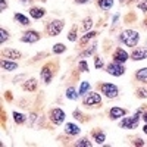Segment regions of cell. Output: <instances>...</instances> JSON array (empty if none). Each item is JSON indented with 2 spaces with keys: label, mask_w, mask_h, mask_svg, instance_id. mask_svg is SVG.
Wrapping results in <instances>:
<instances>
[{
  "label": "cell",
  "mask_w": 147,
  "mask_h": 147,
  "mask_svg": "<svg viewBox=\"0 0 147 147\" xmlns=\"http://www.w3.org/2000/svg\"><path fill=\"white\" fill-rule=\"evenodd\" d=\"M3 56L6 59H12V60H15V59H19L21 57V53L18 50H13V49H6V50H3Z\"/></svg>",
  "instance_id": "cell-14"
},
{
  "label": "cell",
  "mask_w": 147,
  "mask_h": 147,
  "mask_svg": "<svg viewBox=\"0 0 147 147\" xmlns=\"http://www.w3.org/2000/svg\"><path fill=\"white\" fill-rule=\"evenodd\" d=\"M13 19L18 22V24H21V25H24V27H27V25H30V19L25 16V15H22V13H15L13 15Z\"/></svg>",
  "instance_id": "cell-18"
},
{
  "label": "cell",
  "mask_w": 147,
  "mask_h": 147,
  "mask_svg": "<svg viewBox=\"0 0 147 147\" xmlns=\"http://www.w3.org/2000/svg\"><path fill=\"white\" fill-rule=\"evenodd\" d=\"M90 82H87V81H82L81 82V87H80V91H78V94H81V96H85L87 94V91L90 90Z\"/></svg>",
  "instance_id": "cell-22"
},
{
  "label": "cell",
  "mask_w": 147,
  "mask_h": 147,
  "mask_svg": "<svg viewBox=\"0 0 147 147\" xmlns=\"http://www.w3.org/2000/svg\"><path fill=\"white\" fill-rule=\"evenodd\" d=\"M131 57H132L134 60H144V59H147V49H144V47L136 49V50L132 52Z\"/></svg>",
  "instance_id": "cell-11"
},
{
  "label": "cell",
  "mask_w": 147,
  "mask_h": 147,
  "mask_svg": "<svg viewBox=\"0 0 147 147\" xmlns=\"http://www.w3.org/2000/svg\"><path fill=\"white\" fill-rule=\"evenodd\" d=\"M113 60L118 63H125L128 60V53L124 50V49H116L113 53Z\"/></svg>",
  "instance_id": "cell-9"
},
{
  "label": "cell",
  "mask_w": 147,
  "mask_h": 147,
  "mask_svg": "<svg viewBox=\"0 0 147 147\" xmlns=\"http://www.w3.org/2000/svg\"><path fill=\"white\" fill-rule=\"evenodd\" d=\"M38 40H40V34L37 31H27L21 37V41H24V43H35Z\"/></svg>",
  "instance_id": "cell-8"
},
{
  "label": "cell",
  "mask_w": 147,
  "mask_h": 147,
  "mask_svg": "<svg viewBox=\"0 0 147 147\" xmlns=\"http://www.w3.org/2000/svg\"><path fill=\"white\" fill-rule=\"evenodd\" d=\"M6 97H7V100L12 99V96H10V91H6Z\"/></svg>",
  "instance_id": "cell-40"
},
{
  "label": "cell",
  "mask_w": 147,
  "mask_h": 147,
  "mask_svg": "<svg viewBox=\"0 0 147 147\" xmlns=\"http://www.w3.org/2000/svg\"><path fill=\"white\" fill-rule=\"evenodd\" d=\"M87 2H90V0H75V3H78V5H82V3H87Z\"/></svg>",
  "instance_id": "cell-39"
},
{
  "label": "cell",
  "mask_w": 147,
  "mask_h": 147,
  "mask_svg": "<svg viewBox=\"0 0 147 147\" xmlns=\"http://www.w3.org/2000/svg\"><path fill=\"white\" fill-rule=\"evenodd\" d=\"M2 68L5 71H16L18 69V63L12 62V60H2Z\"/></svg>",
  "instance_id": "cell-17"
},
{
  "label": "cell",
  "mask_w": 147,
  "mask_h": 147,
  "mask_svg": "<svg viewBox=\"0 0 147 147\" xmlns=\"http://www.w3.org/2000/svg\"><path fill=\"white\" fill-rule=\"evenodd\" d=\"M50 121L56 125H60L65 121V112L62 109H52L50 110Z\"/></svg>",
  "instance_id": "cell-7"
},
{
  "label": "cell",
  "mask_w": 147,
  "mask_h": 147,
  "mask_svg": "<svg viewBox=\"0 0 147 147\" xmlns=\"http://www.w3.org/2000/svg\"><path fill=\"white\" fill-rule=\"evenodd\" d=\"M21 2H22V3H24V5H28V3H30V2H31V0H21Z\"/></svg>",
  "instance_id": "cell-42"
},
{
  "label": "cell",
  "mask_w": 147,
  "mask_h": 147,
  "mask_svg": "<svg viewBox=\"0 0 147 147\" xmlns=\"http://www.w3.org/2000/svg\"><path fill=\"white\" fill-rule=\"evenodd\" d=\"M106 71H107V74H110V75H113V77H121L125 74V68L122 66V63H118L115 60L106 66Z\"/></svg>",
  "instance_id": "cell-4"
},
{
  "label": "cell",
  "mask_w": 147,
  "mask_h": 147,
  "mask_svg": "<svg viewBox=\"0 0 147 147\" xmlns=\"http://www.w3.org/2000/svg\"><path fill=\"white\" fill-rule=\"evenodd\" d=\"M40 77H41V81H43L44 84H50V81H52V78H53V72L50 71L49 65H46V66L41 69Z\"/></svg>",
  "instance_id": "cell-10"
},
{
  "label": "cell",
  "mask_w": 147,
  "mask_h": 147,
  "mask_svg": "<svg viewBox=\"0 0 147 147\" xmlns=\"http://www.w3.org/2000/svg\"><path fill=\"white\" fill-rule=\"evenodd\" d=\"M121 3H124V0H121Z\"/></svg>",
  "instance_id": "cell-45"
},
{
  "label": "cell",
  "mask_w": 147,
  "mask_h": 147,
  "mask_svg": "<svg viewBox=\"0 0 147 147\" xmlns=\"http://www.w3.org/2000/svg\"><path fill=\"white\" fill-rule=\"evenodd\" d=\"M97 5H99V7L103 9V10H109V9H112V6H113V0H99Z\"/></svg>",
  "instance_id": "cell-20"
},
{
  "label": "cell",
  "mask_w": 147,
  "mask_h": 147,
  "mask_svg": "<svg viewBox=\"0 0 147 147\" xmlns=\"http://www.w3.org/2000/svg\"><path fill=\"white\" fill-rule=\"evenodd\" d=\"M6 7H7V2H6V0H0V9L5 10Z\"/></svg>",
  "instance_id": "cell-36"
},
{
  "label": "cell",
  "mask_w": 147,
  "mask_h": 147,
  "mask_svg": "<svg viewBox=\"0 0 147 147\" xmlns=\"http://www.w3.org/2000/svg\"><path fill=\"white\" fill-rule=\"evenodd\" d=\"M13 118H15V122L16 124H24L25 122V115H22V113H18V112H13Z\"/></svg>",
  "instance_id": "cell-27"
},
{
  "label": "cell",
  "mask_w": 147,
  "mask_h": 147,
  "mask_svg": "<svg viewBox=\"0 0 147 147\" xmlns=\"http://www.w3.org/2000/svg\"><path fill=\"white\" fill-rule=\"evenodd\" d=\"M137 7H138L140 10H143V12H147V0H143V2H140V3L137 5Z\"/></svg>",
  "instance_id": "cell-34"
},
{
  "label": "cell",
  "mask_w": 147,
  "mask_h": 147,
  "mask_svg": "<svg viewBox=\"0 0 147 147\" xmlns=\"http://www.w3.org/2000/svg\"><path fill=\"white\" fill-rule=\"evenodd\" d=\"M80 127L78 125H75V124H71V122H69V124H66L65 125V132L66 134H69V136H78V134H80Z\"/></svg>",
  "instance_id": "cell-13"
},
{
  "label": "cell",
  "mask_w": 147,
  "mask_h": 147,
  "mask_svg": "<svg viewBox=\"0 0 147 147\" xmlns=\"http://www.w3.org/2000/svg\"><path fill=\"white\" fill-rule=\"evenodd\" d=\"M78 147H91V141H88V138H81L77 143Z\"/></svg>",
  "instance_id": "cell-28"
},
{
  "label": "cell",
  "mask_w": 147,
  "mask_h": 147,
  "mask_svg": "<svg viewBox=\"0 0 147 147\" xmlns=\"http://www.w3.org/2000/svg\"><path fill=\"white\" fill-rule=\"evenodd\" d=\"M102 93L109 99H115L119 94V90L115 84H102Z\"/></svg>",
  "instance_id": "cell-6"
},
{
  "label": "cell",
  "mask_w": 147,
  "mask_h": 147,
  "mask_svg": "<svg viewBox=\"0 0 147 147\" xmlns=\"http://www.w3.org/2000/svg\"><path fill=\"white\" fill-rule=\"evenodd\" d=\"M94 35H97V32H94V31H90V32H88V31H87V32H85V35L81 38V44H85L90 38H93Z\"/></svg>",
  "instance_id": "cell-26"
},
{
  "label": "cell",
  "mask_w": 147,
  "mask_h": 147,
  "mask_svg": "<svg viewBox=\"0 0 147 147\" xmlns=\"http://www.w3.org/2000/svg\"><path fill=\"white\" fill-rule=\"evenodd\" d=\"M82 103H84L85 106L94 107V106H97V105L102 103V97H100V94H97V93H88V94H85Z\"/></svg>",
  "instance_id": "cell-5"
},
{
  "label": "cell",
  "mask_w": 147,
  "mask_h": 147,
  "mask_svg": "<svg viewBox=\"0 0 147 147\" xmlns=\"http://www.w3.org/2000/svg\"><path fill=\"white\" fill-rule=\"evenodd\" d=\"M78 68H80V71H82V72H88V63L85 62V60H81V62L78 63Z\"/></svg>",
  "instance_id": "cell-32"
},
{
  "label": "cell",
  "mask_w": 147,
  "mask_h": 147,
  "mask_svg": "<svg viewBox=\"0 0 147 147\" xmlns=\"http://www.w3.org/2000/svg\"><path fill=\"white\" fill-rule=\"evenodd\" d=\"M68 38H69V41H75V40H77V27L72 28V31H71L69 35H68Z\"/></svg>",
  "instance_id": "cell-33"
},
{
  "label": "cell",
  "mask_w": 147,
  "mask_h": 147,
  "mask_svg": "<svg viewBox=\"0 0 147 147\" xmlns=\"http://www.w3.org/2000/svg\"><path fill=\"white\" fill-rule=\"evenodd\" d=\"M125 113H127V110H125V109L112 107V109H110V112H109V116H110V119H118V118L125 116Z\"/></svg>",
  "instance_id": "cell-12"
},
{
  "label": "cell",
  "mask_w": 147,
  "mask_h": 147,
  "mask_svg": "<svg viewBox=\"0 0 147 147\" xmlns=\"http://www.w3.org/2000/svg\"><path fill=\"white\" fill-rule=\"evenodd\" d=\"M63 25H65V22L60 21V19H56V21L49 22V24H47V28H46V30H47V34L52 35V37L59 35L60 32H62V30H63Z\"/></svg>",
  "instance_id": "cell-2"
},
{
  "label": "cell",
  "mask_w": 147,
  "mask_h": 147,
  "mask_svg": "<svg viewBox=\"0 0 147 147\" xmlns=\"http://www.w3.org/2000/svg\"><path fill=\"white\" fill-rule=\"evenodd\" d=\"M143 119L146 121V124H147V112H144V113H143Z\"/></svg>",
  "instance_id": "cell-41"
},
{
  "label": "cell",
  "mask_w": 147,
  "mask_h": 147,
  "mask_svg": "<svg viewBox=\"0 0 147 147\" xmlns=\"http://www.w3.org/2000/svg\"><path fill=\"white\" fill-rule=\"evenodd\" d=\"M65 50H66V47H65V44H62V43H57V44L53 46V53H55V55H60V53H63Z\"/></svg>",
  "instance_id": "cell-23"
},
{
  "label": "cell",
  "mask_w": 147,
  "mask_h": 147,
  "mask_svg": "<svg viewBox=\"0 0 147 147\" xmlns=\"http://www.w3.org/2000/svg\"><path fill=\"white\" fill-rule=\"evenodd\" d=\"M94 65H96V68H97V69L103 68V60H102L100 57H96V62H94Z\"/></svg>",
  "instance_id": "cell-35"
},
{
  "label": "cell",
  "mask_w": 147,
  "mask_h": 147,
  "mask_svg": "<svg viewBox=\"0 0 147 147\" xmlns=\"http://www.w3.org/2000/svg\"><path fill=\"white\" fill-rule=\"evenodd\" d=\"M144 132L147 134V124H146V127H144Z\"/></svg>",
  "instance_id": "cell-43"
},
{
  "label": "cell",
  "mask_w": 147,
  "mask_h": 147,
  "mask_svg": "<svg viewBox=\"0 0 147 147\" xmlns=\"http://www.w3.org/2000/svg\"><path fill=\"white\" fill-rule=\"evenodd\" d=\"M137 97L138 99H147V88H138L137 90Z\"/></svg>",
  "instance_id": "cell-30"
},
{
  "label": "cell",
  "mask_w": 147,
  "mask_h": 147,
  "mask_svg": "<svg viewBox=\"0 0 147 147\" xmlns=\"http://www.w3.org/2000/svg\"><path fill=\"white\" fill-rule=\"evenodd\" d=\"M146 27H147V19H146Z\"/></svg>",
  "instance_id": "cell-44"
},
{
  "label": "cell",
  "mask_w": 147,
  "mask_h": 147,
  "mask_svg": "<svg viewBox=\"0 0 147 147\" xmlns=\"http://www.w3.org/2000/svg\"><path fill=\"white\" fill-rule=\"evenodd\" d=\"M140 115H141V110H138V112L134 115V116H129V118H124L121 122H119V127L122 128H136L138 125V121H140Z\"/></svg>",
  "instance_id": "cell-3"
},
{
  "label": "cell",
  "mask_w": 147,
  "mask_h": 147,
  "mask_svg": "<svg viewBox=\"0 0 147 147\" xmlns=\"http://www.w3.org/2000/svg\"><path fill=\"white\" fill-rule=\"evenodd\" d=\"M74 116H75V118H78V119H84L82 116H81V112H80V110H74Z\"/></svg>",
  "instance_id": "cell-38"
},
{
  "label": "cell",
  "mask_w": 147,
  "mask_h": 147,
  "mask_svg": "<svg viewBox=\"0 0 147 147\" xmlns=\"http://www.w3.org/2000/svg\"><path fill=\"white\" fill-rule=\"evenodd\" d=\"M91 27H93V21H91L90 18H87V19H84V27H82V28H84V31L87 32V31H88V30H90Z\"/></svg>",
  "instance_id": "cell-31"
},
{
  "label": "cell",
  "mask_w": 147,
  "mask_h": 147,
  "mask_svg": "<svg viewBox=\"0 0 147 147\" xmlns=\"http://www.w3.org/2000/svg\"><path fill=\"white\" fill-rule=\"evenodd\" d=\"M66 97H68L69 100H77V97H78V94H77L75 88H74V87H69V88L66 90Z\"/></svg>",
  "instance_id": "cell-24"
},
{
  "label": "cell",
  "mask_w": 147,
  "mask_h": 147,
  "mask_svg": "<svg viewBox=\"0 0 147 147\" xmlns=\"http://www.w3.org/2000/svg\"><path fill=\"white\" fill-rule=\"evenodd\" d=\"M136 80H138V81H141V82H147V68H143V69L137 71Z\"/></svg>",
  "instance_id": "cell-21"
},
{
  "label": "cell",
  "mask_w": 147,
  "mask_h": 147,
  "mask_svg": "<svg viewBox=\"0 0 147 147\" xmlns=\"http://www.w3.org/2000/svg\"><path fill=\"white\" fill-rule=\"evenodd\" d=\"M119 38H121V41L124 43L125 46L136 47L138 44V41H140V35H138L137 31H134V30H125L124 32L121 34Z\"/></svg>",
  "instance_id": "cell-1"
},
{
  "label": "cell",
  "mask_w": 147,
  "mask_h": 147,
  "mask_svg": "<svg viewBox=\"0 0 147 147\" xmlns=\"http://www.w3.org/2000/svg\"><path fill=\"white\" fill-rule=\"evenodd\" d=\"M30 15H31L34 19H41V18L46 15V10H44V9H40V7H31V9H30Z\"/></svg>",
  "instance_id": "cell-16"
},
{
  "label": "cell",
  "mask_w": 147,
  "mask_h": 147,
  "mask_svg": "<svg viewBox=\"0 0 147 147\" xmlns=\"http://www.w3.org/2000/svg\"><path fill=\"white\" fill-rule=\"evenodd\" d=\"M93 138L97 144H103L105 140H106V136H105V132L103 131H94L93 132Z\"/></svg>",
  "instance_id": "cell-19"
},
{
  "label": "cell",
  "mask_w": 147,
  "mask_h": 147,
  "mask_svg": "<svg viewBox=\"0 0 147 147\" xmlns=\"http://www.w3.org/2000/svg\"><path fill=\"white\" fill-rule=\"evenodd\" d=\"M22 88L25 90V91H34V90L37 88V80H35V78H30V80H27L25 82H24Z\"/></svg>",
  "instance_id": "cell-15"
},
{
  "label": "cell",
  "mask_w": 147,
  "mask_h": 147,
  "mask_svg": "<svg viewBox=\"0 0 147 147\" xmlns=\"http://www.w3.org/2000/svg\"><path fill=\"white\" fill-rule=\"evenodd\" d=\"M132 144H134V146H144V141H143L141 138H137V140H134Z\"/></svg>",
  "instance_id": "cell-37"
},
{
  "label": "cell",
  "mask_w": 147,
  "mask_h": 147,
  "mask_svg": "<svg viewBox=\"0 0 147 147\" xmlns=\"http://www.w3.org/2000/svg\"><path fill=\"white\" fill-rule=\"evenodd\" d=\"M7 38H9V32L2 28V30H0V43H5Z\"/></svg>",
  "instance_id": "cell-29"
},
{
  "label": "cell",
  "mask_w": 147,
  "mask_h": 147,
  "mask_svg": "<svg viewBox=\"0 0 147 147\" xmlns=\"http://www.w3.org/2000/svg\"><path fill=\"white\" fill-rule=\"evenodd\" d=\"M96 49H97V44H93L90 49H87L85 52H82L81 55H80V57L82 59V57H87V56H90V55H93L94 52H96Z\"/></svg>",
  "instance_id": "cell-25"
}]
</instances>
